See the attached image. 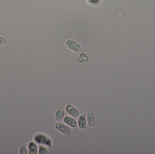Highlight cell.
I'll return each instance as SVG.
<instances>
[{"label": "cell", "instance_id": "13", "mask_svg": "<svg viewBox=\"0 0 155 154\" xmlns=\"http://www.w3.org/2000/svg\"><path fill=\"white\" fill-rule=\"evenodd\" d=\"M8 43V39L5 37L0 36V46L6 45Z\"/></svg>", "mask_w": 155, "mask_h": 154}, {"label": "cell", "instance_id": "2", "mask_svg": "<svg viewBox=\"0 0 155 154\" xmlns=\"http://www.w3.org/2000/svg\"><path fill=\"white\" fill-rule=\"evenodd\" d=\"M67 47L77 54H80L81 52V46L75 41L73 40H68L67 41Z\"/></svg>", "mask_w": 155, "mask_h": 154}, {"label": "cell", "instance_id": "14", "mask_svg": "<svg viewBox=\"0 0 155 154\" xmlns=\"http://www.w3.org/2000/svg\"><path fill=\"white\" fill-rule=\"evenodd\" d=\"M88 3L91 5H96L100 2V0H87Z\"/></svg>", "mask_w": 155, "mask_h": 154}, {"label": "cell", "instance_id": "6", "mask_svg": "<svg viewBox=\"0 0 155 154\" xmlns=\"http://www.w3.org/2000/svg\"><path fill=\"white\" fill-rule=\"evenodd\" d=\"M63 121L66 125L73 128H76L77 126V122L75 119L69 116H66L63 119Z\"/></svg>", "mask_w": 155, "mask_h": 154}, {"label": "cell", "instance_id": "10", "mask_svg": "<svg viewBox=\"0 0 155 154\" xmlns=\"http://www.w3.org/2000/svg\"><path fill=\"white\" fill-rule=\"evenodd\" d=\"M89 60V58L86 56L84 54H81L80 55L79 58L77 59V62L80 63H83L84 61L87 62Z\"/></svg>", "mask_w": 155, "mask_h": 154}, {"label": "cell", "instance_id": "8", "mask_svg": "<svg viewBox=\"0 0 155 154\" xmlns=\"http://www.w3.org/2000/svg\"><path fill=\"white\" fill-rule=\"evenodd\" d=\"M65 115V111L61 106H59L55 114V119L56 121H60L63 119Z\"/></svg>", "mask_w": 155, "mask_h": 154}, {"label": "cell", "instance_id": "4", "mask_svg": "<svg viewBox=\"0 0 155 154\" xmlns=\"http://www.w3.org/2000/svg\"><path fill=\"white\" fill-rule=\"evenodd\" d=\"M65 110L67 113L73 117H78L80 115V112L75 107L73 106L70 103H67L65 106Z\"/></svg>", "mask_w": 155, "mask_h": 154}, {"label": "cell", "instance_id": "5", "mask_svg": "<svg viewBox=\"0 0 155 154\" xmlns=\"http://www.w3.org/2000/svg\"><path fill=\"white\" fill-rule=\"evenodd\" d=\"M87 114H81L79 116L78 119V125L79 128L84 130L87 127Z\"/></svg>", "mask_w": 155, "mask_h": 154}, {"label": "cell", "instance_id": "9", "mask_svg": "<svg viewBox=\"0 0 155 154\" xmlns=\"http://www.w3.org/2000/svg\"><path fill=\"white\" fill-rule=\"evenodd\" d=\"M87 121L90 127H94L95 124V119L92 111H90L87 114Z\"/></svg>", "mask_w": 155, "mask_h": 154}, {"label": "cell", "instance_id": "11", "mask_svg": "<svg viewBox=\"0 0 155 154\" xmlns=\"http://www.w3.org/2000/svg\"><path fill=\"white\" fill-rule=\"evenodd\" d=\"M38 152L39 154H47L48 153V150L45 146L40 145L39 147Z\"/></svg>", "mask_w": 155, "mask_h": 154}, {"label": "cell", "instance_id": "1", "mask_svg": "<svg viewBox=\"0 0 155 154\" xmlns=\"http://www.w3.org/2000/svg\"><path fill=\"white\" fill-rule=\"evenodd\" d=\"M33 139L38 145H44L50 149L53 146L52 139L44 133L40 132L36 133L33 136Z\"/></svg>", "mask_w": 155, "mask_h": 154}, {"label": "cell", "instance_id": "12", "mask_svg": "<svg viewBox=\"0 0 155 154\" xmlns=\"http://www.w3.org/2000/svg\"><path fill=\"white\" fill-rule=\"evenodd\" d=\"M27 149L26 145H22L21 146L19 149V153L20 154H28Z\"/></svg>", "mask_w": 155, "mask_h": 154}, {"label": "cell", "instance_id": "7", "mask_svg": "<svg viewBox=\"0 0 155 154\" xmlns=\"http://www.w3.org/2000/svg\"><path fill=\"white\" fill-rule=\"evenodd\" d=\"M28 149L29 154H38V146L37 143L34 141H30L28 144Z\"/></svg>", "mask_w": 155, "mask_h": 154}, {"label": "cell", "instance_id": "3", "mask_svg": "<svg viewBox=\"0 0 155 154\" xmlns=\"http://www.w3.org/2000/svg\"><path fill=\"white\" fill-rule=\"evenodd\" d=\"M55 128L62 134L68 136L70 132V130L67 125L63 124L61 122H57L55 124Z\"/></svg>", "mask_w": 155, "mask_h": 154}]
</instances>
